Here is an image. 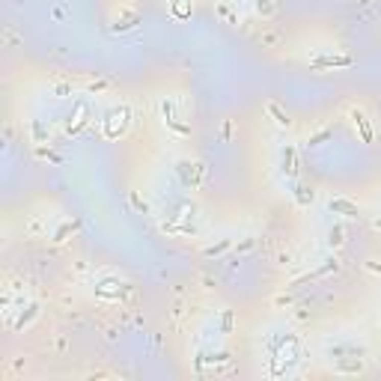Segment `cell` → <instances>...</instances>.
Listing matches in <instances>:
<instances>
[{"mask_svg": "<svg viewBox=\"0 0 381 381\" xmlns=\"http://www.w3.org/2000/svg\"><path fill=\"white\" fill-rule=\"evenodd\" d=\"M128 122H131V110L122 104V107H113L110 113H107V120H104V137H120L128 131Z\"/></svg>", "mask_w": 381, "mask_h": 381, "instance_id": "obj_1", "label": "cell"}, {"mask_svg": "<svg viewBox=\"0 0 381 381\" xmlns=\"http://www.w3.org/2000/svg\"><path fill=\"white\" fill-rule=\"evenodd\" d=\"M313 69H346V66H354V57L351 54H325V57H316L310 60Z\"/></svg>", "mask_w": 381, "mask_h": 381, "instance_id": "obj_2", "label": "cell"}, {"mask_svg": "<svg viewBox=\"0 0 381 381\" xmlns=\"http://www.w3.org/2000/svg\"><path fill=\"white\" fill-rule=\"evenodd\" d=\"M203 173H206V167L203 164H190V161H182L179 164V176H182V185L185 188H197L200 185V179H203Z\"/></svg>", "mask_w": 381, "mask_h": 381, "instance_id": "obj_3", "label": "cell"}, {"mask_svg": "<svg viewBox=\"0 0 381 381\" xmlns=\"http://www.w3.org/2000/svg\"><path fill=\"white\" fill-rule=\"evenodd\" d=\"M328 211H334V215H343V218H358V203H351L348 197H330L328 200Z\"/></svg>", "mask_w": 381, "mask_h": 381, "instance_id": "obj_4", "label": "cell"}, {"mask_svg": "<svg viewBox=\"0 0 381 381\" xmlns=\"http://www.w3.org/2000/svg\"><path fill=\"white\" fill-rule=\"evenodd\" d=\"M161 113H164V122H167V125L173 128L176 134H190V128H188V125L176 120V113H173V102H170V99H164V102H161Z\"/></svg>", "mask_w": 381, "mask_h": 381, "instance_id": "obj_5", "label": "cell"}, {"mask_svg": "<svg viewBox=\"0 0 381 381\" xmlns=\"http://www.w3.org/2000/svg\"><path fill=\"white\" fill-rule=\"evenodd\" d=\"M351 120H354V128L361 131V140H364V143H372V125L366 120L364 107H351Z\"/></svg>", "mask_w": 381, "mask_h": 381, "instance_id": "obj_6", "label": "cell"}, {"mask_svg": "<svg viewBox=\"0 0 381 381\" xmlns=\"http://www.w3.org/2000/svg\"><path fill=\"white\" fill-rule=\"evenodd\" d=\"M265 113H268L271 120L277 122L280 128H289V125H292V120H289V113H286V110H283V107H280L277 102H265Z\"/></svg>", "mask_w": 381, "mask_h": 381, "instance_id": "obj_7", "label": "cell"}, {"mask_svg": "<svg viewBox=\"0 0 381 381\" xmlns=\"http://www.w3.org/2000/svg\"><path fill=\"white\" fill-rule=\"evenodd\" d=\"M137 21H140V15H137V12H131V9H128V12H125L122 18H116V21L110 24V30H113V33H125V30L137 27Z\"/></svg>", "mask_w": 381, "mask_h": 381, "instance_id": "obj_8", "label": "cell"}, {"mask_svg": "<svg viewBox=\"0 0 381 381\" xmlns=\"http://www.w3.org/2000/svg\"><path fill=\"white\" fill-rule=\"evenodd\" d=\"M283 173L295 179L298 176V155H295V146H286L283 149Z\"/></svg>", "mask_w": 381, "mask_h": 381, "instance_id": "obj_9", "label": "cell"}, {"mask_svg": "<svg viewBox=\"0 0 381 381\" xmlns=\"http://www.w3.org/2000/svg\"><path fill=\"white\" fill-rule=\"evenodd\" d=\"M334 369H337V372H364V361H358V354H351L348 361L340 358V361L334 364Z\"/></svg>", "mask_w": 381, "mask_h": 381, "instance_id": "obj_10", "label": "cell"}, {"mask_svg": "<svg viewBox=\"0 0 381 381\" xmlns=\"http://www.w3.org/2000/svg\"><path fill=\"white\" fill-rule=\"evenodd\" d=\"M36 316H39V304H27V307L21 310V316H18L15 322H12V328L18 330V328H24V325H30Z\"/></svg>", "mask_w": 381, "mask_h": 381, "instance_id": "obj_11", "label": "cell"}, {"mask_svg": "<svg viewBox=\"0 0 381 381\" xmlns=\"http://www.w3.org/2000/svg\"><path fill=\"white\" fill-rule=\"evenodd\" d=\"M295 203H298V206L301 208H307L313 203V200H316V194H313V188H307V185H295Z\"/></svg>", "mask_w": 381, "mask_h": 381, "instance_id": "obj_12", "label": "cell"}, {"mask_svg": "<svg viewBox=\"0 0 381 381\" xmlns=\"http://www.w3.org/2000/svg\"><path fill=\"white\" fill-rule=\"evenodd\" d=\"M253 9H256V15L271 18L280 9V3H277V0H253Z\"/></svg>", "mask_w": 381, "mask_h": 381, "instance_id": "obj_13", "label": "cell"}, {"mask_svg": "<svg viewBox=\"0 0 381 381\" xmlns=\"http://www.w3.org/2000/svg\"><path fill=\"white\" fill-rule=\"evenodd\" d=\"M229 247H232V239H224V242H218V244L203 247V256H221V253H226Z\"/></svg>", "mask_w": 381, "mask_h": 381, "instance_id": "obj_14", "label": "cell"}, {"mask_svg": "<svg viewBox=\"0 0 381 381\" xmlns=\"http://www.w3.org/2000/svg\"><path fill=\"white\" fill-rule=\"evenodd\" d=\"M259 45H262V48H277V45H280V33H277V30H262V33H259Z\"/></svg>", "mask_w": 381, "mask_h": 381, "instance_id": "obj_15", "label": "cell"}, {"mask_svg": "<svg viewBox=\"0 0 381 381\" xmlns=\"http://www.w3.org/2000/svg\"><path fill=\"white\" fill-rule=\"evenodd\" d=\"M343 235H346V229H343L340 224H337V226H330V232H328V244H330V247H340V244L346 242Z\"/></svg>", "mask_w": 381, "mask_h": 381, "instance_id": "obj_16", "label": "cell"}, {"mask_svg": "<svg viewBox=\"0 0 381 381\" xmlns=\"http://www.w3.org/2000/svg\"><path fill=\"white\" fill-rule=\"evenodd\" d=\"M190 15V0H173V18H188Z\"/></svg>", "mask_w": 381, "mask_h": 381, "instance_id": "obj_17", "label": "cell"}, {"mask_svg": "<svg viewBox=\"0 0 381 381\" xmlns=\"http://www.w3.org/2000/svg\"><path fill=\"white\" fill-rule=\"evenodd\" d=\"M30 131H33V143H45V137H48V131H45V125H42V120H33V125H30Z\"/></svg>", "mask_w": 381, "mask_h": 381, "instance_id": "obj_18", "label": "cell"}, {"mask_svg": "<svg viewBox=\"0 0 381 381\" xmlns=\"http://www.w3.org/2000/svg\"><path fill=\"white\" fill-rule=\"evenodd\" d=\"M36 155H39V158H45V161H54V164H60V161H63V158L57 155L54 149H45L42 143H36Z\"/></svg>", "mask_w": 381, "mask_h": 381, "instance_id": "obj_19", "label": "cell"}, {"mask_svg": "<svg viewBox=\"0 0 381 381\" xmlns=\"http://www.w3.org/2000/svg\"><path fill=\"white\" fill-rule=\"evenodd\" d=\"M328 271H340V262H337V259H325V265H322V268H316V271H313V277L328 274Z\"/></svg>", "mask_w": 381, "mask_h": 381, "instance_id": "obj_20", "label": "cell"}, {"mask_svg": "<svg viewBox=\"0 0 381 381\" xmlns=\"http://www.w3.org/2000/svg\"><path fill=\"white\" fill-rule=\"evenodd\" d=\"M128 197H131V206L137 208V211H143V215H149V203H146V200H140V197H137V190H131Z\"/></svg>", "mask_w": 381, "mask_h": 381, "instance_id": "obj_21", "label": "cell"}, {"mask_svg": "<svg viewBox=\"0 0 381 381\" xmlns=\"http://www.w3.org/2000/svg\"><path fill=\"white\" fill-rule=\"evenodd\" d=\"M256 247V239H244L242 244H235V256H244V253H250Z\"/></svg>", "mask_w": 381, "mask_h": 381, "instance_id": "obj_22", "label": "cell"}, {"mask_svg": "<svg viewBox=\"0 0 381 381\" xmlns=\"http://www.w3.org/2000/svg\"><path fill=\"white\" fill-rule=\"evenodd\" d=\"M69 232H75V224H63L57 232H54V242H66V235Z\"/></svg>", "mask_w": 381, "mask_h": 381, "instance_id": "obj_23", "label": "cell"}, {"mask_svg": "<svg viewBox=\"0 0 381 381\" xmlns=\"http://www.w3.org/2000/svg\"><path fill=\"white\" fill-rule=\"evenodd\" d=\"M221 15H224L229 24H239V18H235V12H232V6H229V3H221Z\"/></svg>", "mask_w": 381, "mask_h": 381, "instance_id": "obj_24", "label": "cell"}, {"mask_svg": "<svg viewBox=\"0 0 381 381\" xmlns=\"http://www.w3.org/2000/svg\"><path fill=\"white\" fill-rule=\"evenodd\" d=\"M330 134H334V131H330V128H322V131H319V134H313V137H310V146H319V143H322V140H328Z\"/></svg>", "mask_w": 381, "mask_h": 381, "instance_id": "obj_25", "label": "cell"}, {"mask_svg": "<svg viewBox=\"0 0 381 381\" xmlns=\"http://www.w3.org/2000/svg\"><path fill=\"white\" fill-rule=\"evenodd\" d=\"M104 89H110L107 81H92V84H89V92H104Z\"/></svg>", "mask_w": 381, "mask_h": 381, "instance_id": "obj_26", "label": "cell"}, {"mask_svg": "<svg viewBox=\"0 0 381 381\" xmlns=\"http://www.w3.org/2000/svg\"><path fill=\"white\" fill-rule=\"evenodd\" d=\"M289 304H292L289 295H277V298H274V307H289Z\"/></svg>", "mask_w": 381, "mask_h": 381, "instance_id": "obj_27", "label": "cell"}, {"mask_svg": "<svg viewBox=\"0 0 381 381\" xmlns=\"http://www.w3.org/2000/svg\"><path fill=\"white\" fill-rule=\"evenodd\" d=\"M54 92H57V96H69L72 87H69V84H54Z\"/></svg>", "mask_w": 381, "mask_h": 381, "instance_id": "obj_28", "label": "cell"}, {"mask_svg": "<svg viewBox=\"0 0 381 381\" xmlns=\"http://www.w3.org/2000/svg\"><path fill=\"white\" fill-rule=\"evenodd\" d=\"M277 262L280 265H292V253H277Z\"/></svg>", "mask_w": 381, "mask_h": 381, "instance_id": "obj_29", "label": "cell"}, {"mask_svg": "<svg viewBox=\"0 0 381 381\" xmlns=\"http://www.w3.org/2000/svg\"><path fill=\"white\" fill-rule=\"evenodd\" d=\"M366 271H372V274H381V262H366Z\"/></svg>", "mask_w": 381, "mask_h": 381, "instance_id": "obj_30", "label": "cell"}, {"mask_svg": "<svg viewBox=\"0 0 381 381\" xmlns=\"http://www.w3.org/2000/svg\"><path fill=\"white\" fill-rule=\"evenodd\" d=\"M54 348H57V351L63 354V351H66V340H57V343H54Z\"/></svg>", "mask_w": 381, "mask_h": 381, "instance_id": "obj_31", "label": "cell"}, {"mask_svg": "<svg viewBox=\"0 0 381 381\" xmlns=\"http://www.w3.org/2000/svg\"><path fill=\"white\" fill-rule=\"evenodd\" d=\"M372 226H375V229H381V218H375V221H372Z\"/></svg>", "mask_w": 381, "mask_h": 381, "instance_id": "obj_32", "label": "cell"}, {"mask_svg": "<svg viewBox=\"0 0 381 381\" xmlns=\"http://www.w3.org/2000/svg\"><path fill=\"white\" fill-rule=\"evenodd\" d=\"M232 3H235V6H244V3H250V0H232Z\"/></svg>", "mask_w": 381, "mask_h": 381, "instance_id": "obj_33", "label": "cell"}, {"mask_svg": "<svg viewBox=\"0 0 381 381\" xmlns=\"http://www.w3.org/2000/svg\"><path fill=\"white\" fill-rule=\"evenodd\" d=\"M361 3H369V0H361Z\"/></svg>", "mask_w": 381, "mask_h": 381, "instance_id": "obj_34", "label": "cell"}]
</instances>
